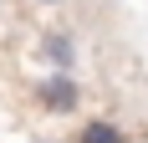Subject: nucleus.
Listing matches in <instances>:
<instances>
[{"mask_svg": "<svg viewBox=\"0 0 148 143\" xmlns=\"http://www.w3.org/2000/svg\"><path fill=\"white\" fill-rule=\"evenodd\" d=\"M41 51H46V61H51L56 72H72L77 67V41L66 36V31H51V36L41 41Z\"/></svg>", "mask_w": 148, "mask_h": 143, "instance_id": "2", "label": "nucleus"}, {"mask_svg": "<svg viewBox=\"0 0 148 143\" xmlns=\"http://www.w3.org/2000/svg\"><path fill=\"white\" fill-rule=\"evenodd\" d=\"M77 143H128V133H123L112 118H92L87 128L77 133Z\"/></svg>", "mask_w": 148, "mask_h": 143, "instance_id": "3", "label": "nucleus"}, {"mask_svg": "<svg viewBox=\"0 0 148 143\" xmlns=\"http://www.w3.org/2000/svg\"><path fill=\"white\" fill-rule=\"evenodd\" d=\"M36 143H56V138H36Z\"/></svg>", "mask_w": 148, "mask_h": 143, "instance_id": "5", "label": "nucleus"}, {"mask_svg": "<svg viewBox=\"0 0 148 143\" xmlns=\"http://www.w3.org/2000/svg\"><path fill=\"white\" fill-rule=\"evenodd\" d=\"M36 97H41L46 113H77V102H82V87H77L72 72H51L41 87H36Z\"/></svg>", "mask_w": 148, "mask_h": 143, "instance_id": "1", "label": "nucleus"}, {"mask_svg": "<svg viewBox=\"0 0 148 143\" xmlns=\"http://www.w3.org/2000/svg\"><path fill=\"white\" fill-rule=\"evenodd\" d=\"M36 5H61V0H36Z\"/></svg>", "mask_w": 148, "mask_h": 143, "instance_id": "4", "label": "nucleus"}]
</instances>
